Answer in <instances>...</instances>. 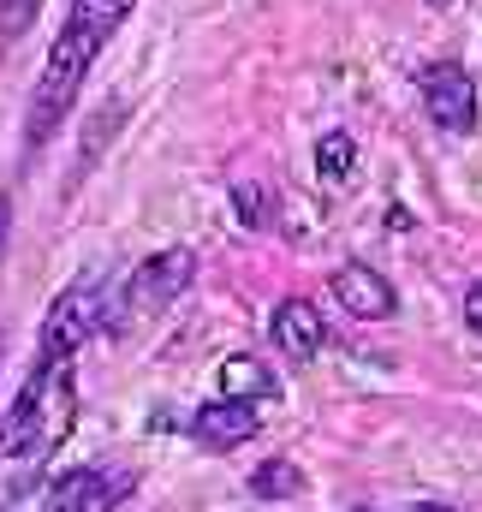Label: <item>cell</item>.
<instances>
[{
  "label": "cell",
  "instance_id": "e0dca14e",
  "mask_svg": "<svg viewBox=\"0 0 482 512\" xmlns=\"http://www.w3.org/2000/svg\"><path fill=\"white\" fill-rule=\"evenodd\" d=\"M429 6H453V0H429Z\"/></svg>",
  "mask_w": 482,
  "mask_h": 512
},
{
  "label": "cell",
  "instance_id": "ba28073f",
  "mask_svg": "<svg viewBox=\"0 0 482 512\" xmlns=\"http://www.w3.org/2000/svg\"><path fill=\"white\" fill-rule=\"evenodd\" d=\"M328 286H334V298L346 304V316H358V322H381V316H393V286H387L369 262H346V268H334Z\"/></svg>",
  "mask_w": 482,
  "mask_h": 512
},
{
  "label": "cell",
  "instance_id": "4fadbf2b",
  "mask_svg": "<svg viewBox=\"0 0 482 512\" xmlns=\"http://www.w3.org/2000/svg\"><path fill=\"white\" fill-rule=\"evenodd\" d=\"M233 203H239L244 227H268V191L262 185H233Z\"/></svg>",
  "mask_w": 482,
  "mask_h": 512
},
{
  "label": "cell",
  "instance_id": "7c38bea8",
  "mask_svg": "<svg viewBox=\"0 0 482 512\" xmlns=\"http://www.w3.org/2000/svg\"><path fill=\"white\" fill-rule=\"evenodd\" d=\"M36 12H42V0H0V54H6V48H18V42L30 36Z\"/></svg>",
  "mask_w": 482,
  "mask_h": 512
},
{
  "label": "cell",
  "instance_id": "5b68a950",
  "mask_svg": "<svg viewBox=\"0 0 482 512\" xmlns=\"http://www.w3.org/2000/svg\"><path fill=\"white\" fill-rule=\"evenodd\" d=\"M131 477L108 465H72L42 489V512H120Z\"/></svg>",
  "mask_w": 482,
  "mask_h": 512
},
{
  "label": "cell",
  "instance_id": "8fae6325",
  "mask_svg": "<svg viewBox=\"0 0 482 512\" xmlns=\"http://www.w3.org/2000/svg\"><path fill=\"white\" fill-rule=\"evenodd\" d=\"M352 167H358V143H352L346 131H328V137L316 143V173H322V185L352 179Z\"/></svg>",
  "mask_w": 482,
  "mask_h": 512
},
{
  "label": "cell",
  "instance_id": "30bf717a",
  "mask_svg": "<svg viewBox=\"0 0 482 512\" xmlns=\"http://www.w3.org/2000/svg\"><path fill=\"white\" fill-rule=\"evenodd\" d=\"M298 489H304V471L292 459H262L250 471V495H262V501H292Z\"/></svg>",
  "mask_w": 482,
  "mask_h": 512
},
{
  "label": "cell",
  "instance_id": "277c9868",
  "mask_svg": "<svg viewBox=\"0 0 482 512\" xmlns=\"http://www.w3.org/2000/svg\"><path fill=\"white\" fill-rule=\"evenodd\" d=\"M417 90H423V114L441 131H453V137L477 131V78H471L465 66L435 60V66L417 72Z\"/></svg>",
  "mask_w": 482,
  "mask_h": 512
},
{
  "label": "cell",
  "instance_id": "2e32d148",
  "mask_svg": "<svg viewBox=\"0 0 482 512\" xmlns=\"http://www.w3.org/2000/svg\"><path fill=\"white\" fill-rule=\"evenodd\" d=\"M352 512H375V507H352ZM399 512H453V507H441V501H411V507H399Z\"/></svg>",
  "mask_w": 482,
  "mask_h": 512
},
{
  "label": "cell",
  "instance_id": "7a4b0ae2",
  "mask_svg": "<svg viewBox=\"0 0 482 512\" xmlns=\"http://www.w3.org/2000/svg\"><path fill=\"white\" fill-rule=\"evenodd\" d=\"M131 6H137V0H72V6H66V24H60V36H54V48H48L42 72H36L30 114H24V149H30V155L48 149L54 131L66 126V114L78 108L84 78L96 72L102 48L125 30Z\"/></svg>",
  "mask_w": 482,
  "mask_h": 512
},
{
  "label": "cell",
  "instance_id": "9a60e30c",
  "mask_svg": "<svg viewBox=\"0 0 482 512\" xmlns=\"http://www.w3.org/2000/svg\"><path fill=\"white\" fill-rule=\"evenodd\" d=\"M6 245H12V191H0V262H6Z\"/></svg>",
  "mask_w": 482,
  "mask_h": 512
},
{
  "label": "cell",
  "instance_id": "5bb4252c",
  "mask_svg": "<svg viewBox=\"0 0 482 512\" xmlns=\"http://www.w3.org/2000/svg\"><path fill=\"white\" fill-rule=\"evenodd\" d=\"M465 328H471V334H482V280L465 292Z\"/></svg>",
  "mask_w": 482,
  "mask_h": 512
},
{
  "label": "cell",
  "instance_id": "52a82bcc",
  "mask_svg": "<svg viewBox=\"0 0 482 512\" xmlns=\"http://www.w3.org/2000/svg\"><path fill=\"white\" fill-rule=\"evenodd\" d=\"M268 334H274V346H280L292 364H310V358L328 346V322H322V310H316V304H304V298H286V304L274 310Z\"/></svg>",
  "mask_w": 482,
  "mask_h": 512
},
{
  "label": "cell",
  "instance_id": "8992f818",
  "mask_svg": "<svg viewBox=\"0 0 482 512\" xmlns=\"http://www.w3.org/2000/svg\"><path fill=\"white\" fill-rule=\"evenodd\" d=\"M262 429V417H256V405L250 399H209V405H197V417H191V441L203 447V453H233L244 447L250 435Z\"/></svg>",
  "mask_w": 482,
  "mask_h": 512
},
{
  "label": "cell",
  "instance_id": "3957f363",
  "mask_svg": "<svg viewBox=\"0 0 482 512\" xmlns=\"http://www.w3.org/2000/svg\"><path fill=\"white\" fill-rule=\"evenodd\" d=\"M197 280V251H185V245H173V251H155V256H143L131 274H125V286H120V310L108 304V316H102V328L108 334H125L137 316H161L185 286Z\"/></svg>",
  "mask_w": 482,
  "mask_h": 512
},
{
  "label": "cell",
  "instance_id": "6da1fadb",
  "mask_svg": "<svg viewBox=\"0 0 482 512\" xmlns=\"http://www.w3.org/2000/svg\"><path fill=\"white\" fill-rule=\"evenodd\" d=\"M102 316H108V280L96 268L78 274L72 286H60V298L48 304L42 334H36V358L0 417V512L42 495L54 453L72 441V429H78V352L102 334Z\"/></svg>",
  "mask_w": 482,
  "mask_h": 512
},
{
  "label": "cell",
  "instance_id": "9c48e42d",
  "mask_svg": "<svg viewBox=\"0 0 482 512\" xmlns=\"http://www.w3.org/2000/svg\"><path fill=\"white\" fill-rule=\"evenodd\" d=\"M221 393L227 399H274L280 382H274V370L262 358H227L221 364Z\"/></svg>",
  "mask_w": 482,
  "mask_h": 512
}]
</instances>
